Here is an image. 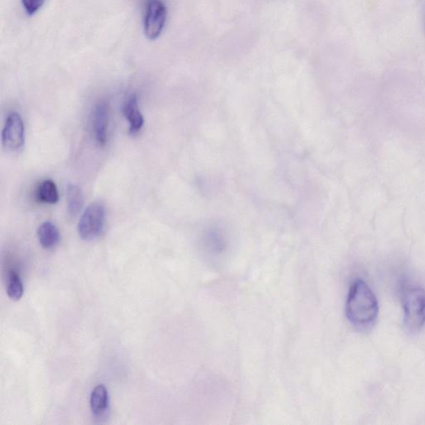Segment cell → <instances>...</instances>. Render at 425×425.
Here are the masks:
<instances>
[{
	"label": "cell",
	"mask_w": 425,
	"mask_h": 425,
	"mask_svg": "<svg viewBox=\"0 0 425 425\" xmlns=\"http://www.w3.org/2000/svg\"><path fill=\"white\" fill-rule=\"evenodd\" d=\"M37 200L44 204L54 205L59 200V193L56 184L51 179L40 184L36 191Z\"/></svg>",
	"instance_id": "obj_10"
},
{
	"label": "cell",
	"mask_w": 425,
	"mask_h": 425,
	"mask_svg": "<svg viewBox=\"0 0 425 425\" xmlns=\"http://www.w3.org/2000/svg\"><path fill=\"white\" fill-rule=\"evenodd\" d=\"M106 209L102 203H93L85 210L79 220L78 230L85 241H93L100 237L105 226Z\"/></svg>",
	"instance_id": "obj_3"
},
{
	"label": "cell",
	"mask_w": 425,
	"mask_h": 425,
	"mask_svg": "<svg viewBox=\"0 0 425 425\" xmlns=\"http://www.w3.org/2000/svg\"><path fill=\"white\" fill-rule=\"evenodd\" d=\"M22 2L27 13L32 16L44 6L45 0H22Z\"/></svg>",
	"instance_id": "obj_14"
},
{
	"label": "cell",
	"mask_w": 425,
	"mask_h": 425,
	"mask_svg": "<svg viewBox=\"0 0 425 425\" xmlns=\"http://www.w3.org/2000/svg\"><path fill=\"white\" fill-rule=\"evenodd\" d=\"M346 314L349 322L359 329L369 328L376 323L379 304L366 282H354L347 297Z\"/></svg>",
	"instance_id": "obj_1"
},
{
	"label": "cell",
	"mask_w": 425,
	"mask_h": 425,
	"mask_svg": "<svg viewBox=\"0 0 425 425\" xmlns=\"http://www.w3.org/2000/svg\"><path fill=\"white\" fill-rule=\"evenodd\" d=\"M109 107L106 102L98 103L93 111L92 130L94 138L100 145L107 141L108 126H109Z\"/></svg>",
	"instance_id": "obj_6"
},
{
	"label": "cell",
	"mask_w": 425,
	"mask_h": 425,
	"mask_svg": "<svg viewBox=\"0 0 425 425\" xmlns=\"http://www.w3.org/2000/svg\"><path fill=\"white\" fill-rule=\"evenodd\" d=\"M167 17V9L162 0H148L146 4L144 28L145 34L149 40H157L162 34Z\"/></svg>",
	"instance_id": "obj_4"
},
{
	"label": "cell",
	"mask_w": 425,
	"mask_h": 425,
	"mask_svg": "<svg viewBox=\"0 0 425 425\" xmlns=\"http://www.w3.org/2000/svg\"><path fill=\"white\" fill-rule=\"evenodd\" d=\"M122 112L130 125V133L135 135L143 129L144 126V117L139 109L138 97L136 94H131L122 107Z\"/></svg>",
	"instance_id": "obj_7"
},
{
	"label": "cell",
	"mask_w": 425,
	"mask_h": 425,
	"mask_svg": "<svg viewBox=\"0 0 425 425\" xmlns=\"http://www.w3.org/2000/svg\"><path fill=\"white\" fill-rule=\"evenodd\" d=\"M37 237H39L42 248L52 249L59 243L60 234L55 225L49 221H46L37 229Z\"/></svg>",
	"instance_id": "obj_9"
},
{
	"label": "cell",
	"mask_w": 425,
	"mask_h": 425,
	"mask_svg": "<svg viewBox=\"0 0 425 425\" xmlns=\"http://www.w3.org/2000/svg\"><path fill=\"white\" fill-rule=\"evenodd\" d=\"M206 244L210 249L215 252H220L224 248V237L215 229L210 230L206 234Z\"/></svg>",
	"instance_id": "obj_13"
},
{
	"label": "cell",
	"mask_w": 425,
	"mask_h": 425,
	"mask_svg": "<svg viewBox=\"0 0 425 425\" xmlns=\"http://www.w3.org/2000/svg\"><path fill=\"white\" fill-rule=\"evenodd\" d=\"M7 294L13 301H18L23 295V286L20 275L16 271L9 272L7 283Z\"/></svg>",
	"instance_id": "obj_12"
},
{
	"label": "cell",
	"mask_w": 425,
	"mask_h": 425,
	"mask_svg": "<svg viewBox=\"0 0 425 425\" xmlns=\"http://www.w3.org/2000/svg\"><path fill=\"white\" fill-rule=\"evenodd\" d=\"M68 211L71 217L77 216L81 212L84 203L81 188L69 185L67 188Z\"/></svg>",
	"instance_id": "obj_11"
},
{
	"label": "cell",
	"mask_w": 425,
	"mask_h": 425,
	"mask_svg": "<svg viewBox=\"0 0 425 425\" xmlns=\"http://www.w3.org/2000/svg\"><path fill=\"white\" fill-rule=\"evenodd\" d=\"M90 405L94 417L97 418L105 417L109 410V395L105 386L99 385L94 388L91 394Z\"/></svg>",
	"instance_id": "obj_8"
},
{
	"label": "cell",
	"mask_w": 425,
	"mask_h": 425,
	"mask_svg": "<svg viewBox=\"0 0 425 425\" xmlns=\"http://www.w3.org/2000/svg\"><path fill=\"white\" fill-rule=\"evenodd\" d=\"M2 143L7 150L20 151L25 145V125L22 117L16 112L7 118L2 132Z\"/></svg>",
	"instance_id": "obj_5"
},
{
	"label": "cell",
	"mask_w": 425,
	"mask_h": 425,
	"mask_svg": "<svg viewBox=\"0 0 425 425\" xmlns=\"http://www.w3.org/2000/svg\"><path fill=\"white\" fill-rule=\"evenodd\" d=\"M405 324L409 332L418 333L425 325V289L405 283L401 288Z\"/></svg>",
	"instance_id": "obj_2"
}]
</instances>
